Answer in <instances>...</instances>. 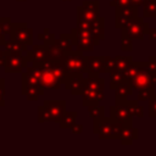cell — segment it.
I'll return each instance as SVG.
<instances>
[{
    "label": "cell",
    "instance_id": "cell-41",
    "mask_svg": "<svg viewBox=\"0 0 156 156\" xmlns=\"http://www.w3.org/2000/svg\"><path fill=\"white\" fill-rule=\"evenodd\" d=\"M71 132H72L73 134H80V133L83 132V124H80V123H74V124L72 126V128H71Z\"/></svg>",
    "mask_w": 156,
    "mask_h": 156
},
{
    "label": "cell",
    "instance_id": "cell-3",
    "mask_svg": "<svg viewBox=\"0 0 156 156\" xmlns=\"http://www.w3.org/2000/svg\"><path fill=\"white\" fill-rule=\"evenodd\" d=\"M71 35L74 48L80 51H91L96 45L100 44V40L90 30L87 29L73 28L71 30Z\"/></svg>",
    "mask_w": 156,
    "mask_h": 156
},
{
    "label": "cell",
    "instance_id": "cell-10",
    "mask_svg": "<svg viewBox=\"0 0 156 156\" xmlns=\"http://www.w3.org/2000/svg\"><path fill=\"white\" fill-rule=\"evenodd\" d=\"M29 60L27 55H9L6 54V62L4 66L5 73H21L23 68H27Z\"/></svg>",
    "mask_w": 156,
    "mask_h": 156
},
{
    "label": "cell",
    "instance_id": "cell-50",
    "mask_svg": "<svg viewBox=\"0 0 156 156\" xmlns=\"http://www.w3.org/2000/svg\"><path fill=\"white\" fill-rule=\"evenodd\" d=\"M17 1H26V0H17Z\"/></svg>",
    "mask_w": 156,
    "mask_h": 156
},
{
    "label": "cell",
    "instance_id": "cell-31",
    "mask_svg": "<svg viewBox=\"0 0 156 156\" xmlns=\"http://www.w3.org/2000/svg\"><path fill=\"white\" fill-rule=\"evenodd\" d=\"M48 51H49V60H52V61H60L62 58V56L66 54L58 45L56 44H52L51 46L48 48Z\"/></svg>",
    "mask_w": 156,
    "mask_h": 156
},
{
    "label": "cell",
    "instance_id": "cell-16",
    "mask_svg": "<svg viewBox=\"0 0 156 156\" xmlns=\"http://www.w3.org/2000/svg\"><path fill=\"white\" fill-rule=\"evenodd\" d=\"M2 48L9 55H23L28 51L29 45H26V44L15 41V40H10V41H6Z\"/></svg>",
    "mask_w": 156,
    "mask_h": 156
},
{
    "label": "cell",
    "instance_id": "cell-44",
    "mask_svg": "<svg viewBox=\"0 0 156 156\" xmlns=\"http://www.w3.org/2000/svg\"><path fill=\"white\" fill-rule=\"evenodd\" d=\"M145 1L146 0H130V4L136 6V7H140V6H143L145 4Z\"/></svg>",
    "mask_w": 156,
    "mask_h": 156
},
{
    "label": "cell",
    "instance_id": "cell-15",
    "mask_svg": "<svg viewBox=\"0 0 156 156\" xmlns=\"http://www.w3.org/2000/svg\"><path fill=\"white\" fill-rule=\"evenodd\" d=\"M105 73L104 56H88V76L99 77Z\"/></svg>",
    "mask_w": 156,
    "mask_h": 156
},
{
    "label": "cell",
    "instance_id": "cell-46",
    "mask_svg": "<svg viewBox=\"0 0 156 156\" xmlns=\"http://www.w3.org/2000/svg\"><path fill=\"white\" fill-rule=\"evenodd\" d=\"M149 65H150L154 69H156V56H150V57H149Z\"/></svg>",
    "mask_w": 156,
    "mask_h": 156
},
{
    "label": "cell",
    "instance_id": "cell-21",
    "mask_svg": "<svg viewBox=\"0 0 156 156\" xmlns=\"http://www.w3.org/2000/svg\"><path fill=\"white\" fill-rule=\"evenodd\" d=\"M55 44H56V45H58V46H60L65 52L72 51V50H73V48H74L71 33H69V34H68V33H62V34H60V37H58V39H56Z\"/></svg>",
    "mask_w": 156,
    "mask_h": 156
},
{
    "label": "cell",
    "instance_id": "cell-51",
    "mask_svg": "<svg viewBox=\"0 0 156 156\" xmlns=\"http://www.w3.org/2000/svg\"><path fill=\"white\" fill-rule=\"evenodd\" d=\"M62 1H71V0H62Z\"/></svg>",
    "mask_w": 156,
    "mask_h": 156
},
{
    "label": "cell",
    "instance_id": "cell-40",
    "mask_svg": "<svg viewBox=\"0 0 156 156\" xmlns=\"http://www.w3.org/2000/svg\"><path fill=\"white\" fill-rule=\"evenodd\" d=\"M5 106V79L0 78V107Z\"/></svg>",
    "mask_w": 156,
    "mask_h": 156
},
{
    "label": "cell",
    "instance_id": "cell-13",
    "mask_svg": "<svg viewBox=\"0 0 156 156\" xmlns=\"http://www.w3.org/2000/svg\"><path fill=\"white\" fill-rule=\"evenodd\" d=\"M26 55H27V57H28V60L32 65L40 63V62H44V61L49 60V51H48V48L44 44L32 45V48L28 49Z\"/></svg>",
    "mask_w": 156,
    "mask_h": 156
},
{
    "label": "cell",
    "instance_id": "cell-43",
    "mask_svg": "<svg viewBox=\"0 0 156 156\" xmlns=\"http://www.w3.org/2000/svg\"><path fill=\"white\" fill-rule=\"evenodd\" d=\"M146 35H147V38L150 40H155L156 39V28H149Z\"/></svg>",
    "mask_w": 156,
    "mask_h": 156
},
{
    "label": "cell",
    "instance_id": "cell-47",
    "mask_svg": "<svg viewBox=\"0 0 156 156\" xmlns=\"http://www.w3.org/2000/svg\"><path fill=\"white\" fill-rule=\"evenodd\" d=\"M5 62H6V56L0 57V67H4L5 66Z\"/></svg>",
    "mask_w": 156,
    "mask_h": 156
},
{
    "label": "cell",
    "instance_id": "cell-2",
    "mask_svg": "<svg viewBox=\"0 0 156 156\" xmlns=\"http://www.w3.org/2000/svg\"><path fill=\"white\" fill-rule=\"evenodd\" d=\"M60 61L67 72L88 73V56H84L80 50L76 49L66 52Z\"/></svg>",
    "mask_w": 156,
    "mask_h": 156
},
{
    "label": "cell",
    "instance_id": "cell-28",
    "mask_svg": "<svg viewBox=\"0 0 156 156\" xmlns=\"http://www.w3.org/2000/svg\"><path fill=\"white\" fill-rule=\"evenodd\" d=\"M115 62H116V69L126 71L134 61H133L132 56H116Z\"/></svg>",
    "mask_w": 156,
    "mask_h": 156
},
{
    "label": "cell",
    "instance_id": "cell-30",
    "mask_svg": "<svg viewBox=\"0 0 156 156\" xmlns=\"http://www.w3.org/2000/svg\"><path fill=\"white\" fill-rule=\"evenodd\" d=\"M155 84H151L149 87H145V88H141L139 89V93H138V100L139 101H146V100H150L154 95H155Z\"/></svg>",
    "mask_w": 156,
    "mask_h": 156
},
{
    "label": "cell",
    "instance_id": "cell-7",
    "mask_svg": "<svg viewBox=\"0 0 156 156\" xmlns=\"http://www.w3.org/2000/svg\"><path fill=\"white\" fill-rule=\"evenodd\" d=\"M10 40H15L26 45H33V29L26 22H13Z\"/></svg>",
    "mask_w": 156,
    "mask_h": 156
},
{
    "label": "cell",
    "instance_id": "cell-23",
    "mask_svg": "<svg viewBox=\"0 0 156 156\" xmlns=\"http://www.w3.org/2000/svg\"><path fill=\"white\" fill-rule=\"evenodd\" d=\"M133 87L129 82H126L123 84H121L119 87H117L115 89L116 91V100H128V96H130L133 94Z\"/></svg>",
    "mask_w": 156,
    "mask_h": 156
},
{
    "label": "cell",
    "instance_id": "cell-5",
    "mask_svg": "<svg viewBox=\"0 0 156 156\" xmlns=\"http://www.w3.org/2000/svg\"><path fill=\"white\" fill-rule=\"evenodd\" d=\"M35 66H39L41 69V85L46 90H57L61 88L62 83L55 77L52 69H51V60H46L40 63H34Z\"/></svg>",
    "mask_w": 156,
    "mask_h": 156
},
{
    "label": "cell",
    "instance_id": "cell-8",
    "mask_svg": "<svg viewBox=\"0 0 156 156\" xmlns=\"http://www.w3.org/2000/svg\"><path fill=\"white\" fill-rule=\"evenodd\" d=\"M94 121L93 132L94 134H98L99 139L107 140V139H115V128H113V121L110 117H101Z\"/></svg>",
    "mask_w": 156,
    "mask_h": 156
},
{
    "label": "cell",
    "instance_id": "cell-37",
    "mask_svg": "<svg viewBox=\"0 0 156 156\" xmlns=\"http://www.w3.org/2000/svg\"><path fill=\"white\" fill-rule=\"evenodd\" d=\"M104 66H105V73H111L112 71L116 69V62H115V57H110V56H104Z\"/></svg>",
    "mask_w": 156,
    "mask_h": 156
},
{
    "label": "cell",
    "instance_id": "cell-38",
    "mask_svg": "<svg viewBox=\"0 0 156 156\" xmlns=\"http://www.w3.org/2000/svg\"><path fill=\"white\" fill-rule=\"evenodd\" d=\"M121 50L123 51L133 50V39L127 38V37H121Z\"/></svg>",
    "mask_w": 156,
    "mask_h": 156
},
{
    "label": "cell",
    "instance_id": "cell-42",
    "mask_svg": "<svg viewBox=\"0 0 156 156\" xmlns=\"http://www.w3.org/2000/svg\"><path fill=\"white\" fill-rule=\"evenodd\" d=\"M128 5H130V0H116L113 7H124Z\"/></svg>",
    "mask_w": 156,
    "mask_h": 156
},
{
    "label": "cell",
    "instance_id": "cell-35",
    "mask_svg": "<svg viewBox=\"0 0 156 156\" xmlns=\"http://www.w3.org/2000/svg\"><path fill=\"white\" fill-rule=\"evenodd\" d=\"M12 26H13V22L11 21L10 17H0V28H1V30H2L6 35L11 34Z\"/></svg>",
    "mask_w": 156,
    "mask_h": 156
},
{
    "label": "cell",
    "instance_id": "cell-32",
    "mask_svg": "<svg viewBox=\"0 0 156 156\" xmlns=\"http://www.w3.org/2000/svg\"><path fill=\"white\" fill-rule=\"evenodd\" d=\"M88 112L93 119H98V118H101L105 116V108H104V106H100L99 104L88 106Z\"/></svg>",
    "mask_w": 156,
    "mask_h": 156
},
{
    "label": "cell",
    "instance_id": "cell-14",
    "mask_svg": "<svg viewBox=\"0 0 156 156\" xmlns=\"http://www.w3.org/2000/svg\"><path fill=\"white\" fill-rule=\"evenodd\" d=\"M146 65H147V62H144L141 69H140L133 78H130V79L128 80V82L132 84V87L135 88V89H138V90L141 89V88H145V87H149V85L154 84V83L151 82L150 77H149L147 71H146Z\"/></svg>",
    "mask_w": 156,
    "mask_h": 156
},
{
    "label": "cell",
    "instance_id": "cell-48",
    "mask_svg": "<svg viewBox=\"0 0 156 156\" xmlns=\"http://www.w3.org/2000/svg\"><path fill=\"white\" fill-rule=\"evenodd\" d=\"M4 56H6V51L4 50L2 46H0V57H4Z\"/></svg>",
    "mask_w": 156,
    "mask_h": 156
},
{
    "label": "cell",
    "instance_id": "cell-27",
    "mask_svg": "<svg viewBox=\"0 0 156 156\" xmlns=\"http://www.w3.org/2000/svg\"><path fill=\"white\" fill-rule=\"evenodd\" d=\"M143 6H144V10H143L144 18L156 17V0H146Z\"/></svg>",
    "mask_w": 156,
    "mask_h": 156
},
{
    "label": "cell",
    "instance_id": "cell-29",
    "mask_svg": "<svg viewBox=\"0 0 156 156\" xmlns=\"http://www.w3.org/2000/svg\"><path fill=\"white\" fill-rule=\"evenodd\" d=\"M127 105L130 110V113L133 115V117H139L141 118L144 116V110L143 106L139 105V100H127Z\"/></svg>",
    "mask_w": 156,
    "mask_h": 156
},
{
    "label": "cell",
    "instance_id": "cell-33",
    "mask_svg": "<svg viewBox=\"0 0 156 156\" xmlns=\"http://www.w3.org/2000/svg\"><path fill=\"white\" fill-rule=\"evenodd\" d=\"M38 122L44 123V122H52L51 121V115L45 105H41L38 107Z\"/></svg>",
    "mask_w": 156,
    "mask_h": 156
},
{
    "label": "cell",
    "instance_id": "cell-18",
    "mask_svg": "<svg viewBox=\"0 0 156 156\" xmlns=\"http://www.w3.org/2000/svg\"><path fill=\"white\" fill-rule=\"evenodd\" d=\"M21 93L27 98L29 101H37L40 95L44 94V88L38 87V85H22L21 87Z\"/></svg>",
    "mask_w": 156,
    "mask_h": 156
},
{
    "label": "cell",
    "instance_id": "cell-36",
    "mask_svg": "<svg viewBox=\"0 0 156 156\" xmlns=\"http://www.w3.org/2000/svg\"><path fill=\"white\" fill-rule=\"evenodd\" d=\"M82 6L85 7L87 10L91 11V12H95V13H99V9H100V2L98 0H84L82 2Z\"/></svg>",
    "mask_w": 156,
    "mask_h": 156
},
{
    "label": "cell",
    "instance_id": "cell-6",
    "mask_svg": "<svg viewBox=\"0 0 156 156\" xmlns=\"http://www.w3.org/2000/svg\"><path fill=\"white\" fill-rule=\"evenodd\" d=\"M110 118L124 124H133V115L127 105V100H116V105L110 107Z\"/></svg>",
    "mask_w": 156,
    "mask_h": 156
},
{
    "label": "cell",
    "instance_id": "cell-4",
    "mask_svg": "<svg viewBox=\"0 0 156 156\" xmlns=\"http://www.w3.org/2000/svg\"><path fill=\"white\" fill-rule=\"evenodd\" d=\"M149 28V23L144 21V17H135L121 28V37H127L133 40H141L147 34Z\"/></svg>",
    "mask_w": 156,
    "mask_h": 156
},
{
    "label": "cell",
    "instance_id": "cell-22",
    "mask_svg": "<svg viewBox=\"0 0 156 156\" xmlns=\"http://www.w3.org/2000/svg\"><path fill=\"white\" fill-rule=\"evenodd\" d=\"M99 13H95V12H91L89 10H87L85 7H83L82 5H79L77 7V20L79 21H85V22H94L99 18Z\"/></svg>",
    "mask_w": 156,
    "mask_h": 156
},
{
    "label": "cell",
    "instance_id": "cell-45",
    "mask_svg": "<svg viewBox=\"0 0 156 156\" xmlns=\"http://www.w3.org/2000/svg\"><path fill=\"white\" fill-rule=\"evenodd\" d=\"M5 43H6V34L0 28V46H4Z\"/></svg>",
    "mask_w": 156,
    "mask_h": 156
},
{
    "label": "cell",
    "instance_id": "cell-39",
    "mask_svg": "<svg viewBox=\"0 0 156 156\" xmlns=\"http://www.w3.org/2000/svg\"><path fill=\"white\" fill-rule=\"evenodd\" d=\"M149 116L150 118H156V95L149 100Z\"/></svg>",
    "mask_w": 156,
    "mask_h": 156
},
{
    "label": "cell",
    "instance_id": "cell-9",
    "mask_svg": "<svg viewBox=\"0 0 156 156\" xmlns=\"http://www.w3.org/2000/svg\"><path fill=\"white\" fill-rule=\"evenodd\" d=\"M115 26L116 28H122L124 27L130 20L138 17V9L134 5H128L124 7H115Z\"/></svg>",
    "mask_w": 156,
    "mask_h": 156
},
{
    "label": "cell",
    "instance_id": "cell-12",
    "mask_svg": "<svg viewBox=\"0 0 156 156\" xmlns=\"http://www.w3.org/2000/svg\"><path fill=\"white\" fill-rule=\"evenodd\" d=\"M43 105H45L51 115V121L58 123L66 112V101L65 100H44Z\"/></svg>",
    "mask_w": 156,
    "mask_h": 156
},
{
    "label": "cell",
    "instance_id": "cell-11",
    "mask_svg": "<svg viewBox=\"0 0 156 156\" xmlns=\"http://www.w3.org/2000/svg\"><path fill=\"white\" fill-rule=\"evenodd\" d=\"M84 85L83 73L80 72H67L66 79L63 82V87L69 90L72 95H80Z\"/></svg>",
    "mask_w": 156,
    "mask_h": 156
},
{
    "label": "cell",
    "instance_id": "cell-26",
    "mask_svg": "<svg viewBox=\"0 0 156 156\" xmlns=\"http://www.w3.org/2000/svg\"><path fill=\"white\" fill-rule=\"evenodd\" d=\"M38 38L43 41V44H44L46 48L51 46V45L55 44V41H56V37H55V34H54L52 32H50L49 28H44V30H43L41 33L38 34Z\"/></svg>",
    "mask_w": 156,
    "mask_h": 156
},
{
    "label": "cell",
    "instance_id": "cell-34",
    "mask_svg": "<svg viewBox=\"0 0 156 156\" xmlns=\"http://www.w3.org/2000/svg\"><path fill=\"white\" fill-rule=\"evenodd\" d=\"M143 65H144V62H133V63L124 71V72H126V76H127V78H128V80H129L130 78H133V77L141 69Z\"/></svg>",
    "mask_w": 156,
    "mask_h": 156
},
{
    "label": "cell",
    "instance_id": "cell-49",
    "mask_svg": "<svg viewBox=\"0 0 156 156\" xmlns=\"http://www.w3.org/2000/svg\"><path fill=\"white\" fill-rule=\"evenodd\" d=\"M115 2H116V0H111V1H110V5L113 7V6H115Z\"/></svg>",
    "mask_w": 156,
    "mask_h": 156
},
{
    "label": "cell",
    "instance_id": "cell-25",
    "mask_svg": "<svg viewBox=\"0 0 156 156\" xmlns=\"http://www.w3.org/2000/svg\"><path fill=\"white\" fill-rule=\"evenodd\" d=\"M51 69H52L55 77L63 84V82L66 79V76H67V71L63 67V65L61 63V61H52L51 60Z\"/></svg>",
    "mask_w": 156,
    "mask_h": 156
},
{
    "label": "cell",
    "instance_id": "cell-19",
    "mask_svg": "<svg viewBox=\"0 0 156 156\" xmlns=\"http://www.w3.org/2000/svg\"><path fill=\"white\" fill-rule=\"evenodd\" d=\"M128 82V78L126 76L124 71H119V69H115L110 73V88L111 89H116L117 87H119L121 84Z\"/></svg>",
    "mask_w": 156,
    "mask_h": 156
},
{
    "label": "cell",
    "instance_id": "cell-20",
    "mask_svg": "<svg viewBox=\"0 0 156 156\" xmlns=\"http://www.w3.org/2000/svg\"><path fill=\"white\" fill-rule=\"evenodd\" d=\"M90 32L99 40H104L105 39V20H104V17H99L96 21L91 22Z\"/></svg>",
    "mask_w": 156,
    "mask_h": 156
},
{
    "label": "cell",
    "instance_id": "cell-24",
    "mask_svg": "<svg viewBox=\"0 0 156 156\" xmlns=\"http://www.w3.org/2000/svg\"><path fill=\"white\" fill-rule=\"evenodd\" d=\"M77 111H66L61 118V121L58 122L60 124V128L62 129H67V128H72V126L76 123V119H77Z\"/></svg>",
    "mask_w": 156,
    "mask_h": 156
},
{
    "label": "cell",
    "instance_id": "cell-1",
    "mask_svg": "<svg viewBox=\"0 0 156 156\" xmlns=\"http://www.w3.org/2000/svg\"><path fill=\"white\" fill-rule=\"evenodd\" d=\"M104 89H105V80L99 77L88 76L84 78V85L82 90V104L83 106H90L100 104L104 100Z\"/></svg>",
    "mask_w": 156,
    "mask_h": 156
},
{
    "label": "cell",
    "instance_id": "cell-17",
    "mask_svg": "<svg viewBox=\"0 0 156 156\" xmlns=\"http://www.w3.org/2000/svg\"><path fill=\"white\" fill-rule=\"evenodd\" d=\"M138 135H139V132L136 128L133 127V124H126L122 130L119 141L123 145H130V144H133L134 140L138 139Z\"/></svg>",
    "mask_w": 156,
    "mask_h": 156
}]
</instances>
